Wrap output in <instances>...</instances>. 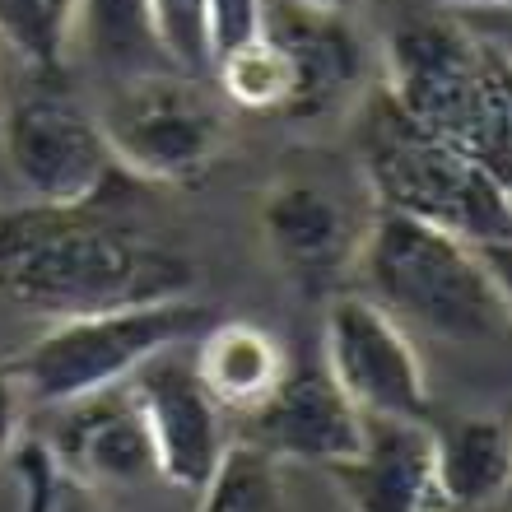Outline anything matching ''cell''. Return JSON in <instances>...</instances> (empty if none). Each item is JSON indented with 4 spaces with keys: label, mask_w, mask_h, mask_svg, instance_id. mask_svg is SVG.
Instances as JSON below:
<instances>
[{
    "label": "cell",
    "mask_w": 512,
    "mask_h": 512,
    "mask_svg": "<svg viewBox=\"0 0 512 512\" xmlns=\"http://www.w3.org/2000/svg\"><path fill=\"white\" fill-rule=\"evenodd\" d=\"M191 294L187 256L98 215V205H38L0 215V298L47 317L112 312Z\"/></svg>",
    "instance_id": "6da1fadb"
},
{
    "label": "cell",
    "mask_w": 512,
    "mask_h": 512,
    "mask_svg": "<svg viewBox=\"0 0 512 512\" xmlns=\"http://www.w3.org/2000/svg\"><path fill=\"white\" fill-rule=\"evenodd\" d=\"M503 256L419 219L373 210L354 270L364 280L359 294L387 308L405 331L415 326L452 345H489L508 336L512 322Z\"/></svg>",
    "instance_id": "7a4b0ae2"
},
{
    "label": "cell",
    "mask_w": 512,
    "mask_h": 512,
    "mask_svg": "<svg viewBox=\"0 0 512 512\" xmlns=\"http://www.w3.org/2000/svg\"><path fill=\"white\" fill-rule=\"evenodd\" d=\"M382 94L419 126L508 177L512 75L503 42L452 14H419L382 42Z\"/></svg>",
    "instance_id": "3957f363"
},
{
    "label": "cell",
    "mask_w": 512,
    "mask_h": 512,
    "mask_svg": "<svg viewBox=\"0 0 512 512\" xmlns=\"http://www.w3.org/2000/svg\"><path fill=\"white\" fill-rule=\"evenodd\" d=\"M359 182L373 210L433 224L489 252H508L512 243L508 177L419 131L382 89L364 98L359 117Z\"/></svg>",
    "instance_id": "277c9868"
},
{
    "label": "cell",
    "mask_w": 512,
    "mask_h": 512,
    "mask_svg": "<svg viewBox=\"0 0 512 512\" xmlns=\"http://www.w3.org/2000/svg\"><path fill=\"white\" fill-rule=\"evenodd\" d=\"M215 317V308L196 303L191 294L56 317L38 340H28L14 359H5V368H10L24 410H52L89 391L122 387L149 354L196 340Z\"/></svg>",
    "instance_id": "5b68a950"
},
{
    "label": "cell",
    "mask_w": 512,
    "mask_h": 512,
    "mask_svg": "<svg viewBox=\"0 0 512 512\" xmlns=\"http://www.w3.org/2000/svg\"><path fill=\"white\" fill-rule=\"evenodd\" d=\"M98 126L126 177L163 187L201 182L229 145L219 98L201 75L182 70H145L117 80Z\"/></svg>",
    "instance_id": "8992f818"
},
{
    "label": "cell",
    "mask_w": 512,
    "mask_h": 512,
    "mask_svg": "<svg viewBox=\"0 0 512 512\" xmlns=\"http://www.w3.org/2000/svg\"><path fill=\"white\" fill-rule=\"evenodd\" d=\"M10 173L38 205H103L122 182L103 126L66 94H28L0 117Z\"/></svg>",
    "instance_id": "52a82bcc"
},
{
    "label": "cell",
    "mask_w": 512,
    "mask_h": 512,
    "mask_svg": "<svg viewBox=\"0 0 512 512\" xmlns=\"http://www.w3.org/2000/svg\"><path fill=\"white\" fill-rule=\"evenodd\" d=\"M322 368L368 419H429V373L415 340L368 294L331 298L322 331Z\"/></svg>",
    "instance_id": "ba28073f"
},
{
    "label": "cell",
    "mask_w": 512,
    "mask_h": 512,
    "mask_svg": "<svg viewBox=\"0 0 512 512\" xmlns=\"http://www.w3.org/2000/svg\"><path fill=\"white\" fill-rule=\"evenodd\" d=\"M373 219L364 182L280 173L256 201V233L266 252L303 284H331L354 270V256Z\"/></svg>",
    "instance_id": "9c48e42d"
},
{
    "label": "cell",
    "mask_w": 512,
    "mask_h": 512,
    "mask_svg": "<svg viewBox=\"0 0 512 512\" xmlns=\"http://www.w3.org/2000/svg\"><path fill=\"white\" fill-rule=\"evenodd\" d=\"M135 396V410L145 419L154 475L177 489H196L215 475L219 457L229 452V415L201 387L191 368V340L149 354L145 364L126 378Z\"/></svg>",
    "instance_id": "30bf717a"
},
{
    "label": "cell",
    "mask_w": 512,
    "mask_h": 512,
    "mask_svg": "<svg viewBox=\"0 0 512 512\" xmlns=\"http://www.w3.org/2000/svg\"><path fill=\"white\" fill-rule=\"evenodd\" d=\"M38 415L47 419V433H38V443L47 447L56 471L70 480H80L98 494L159 480L145 419L135 410V396L126 382L75 396V401L38 410Z\"/></svg>",
    "instance_id": "8fae6325"
},
{
    "label": "cell",
    "mask_w": 512,
    "mask_h": 512,
    "mask_svg": "<svg viewBox=\"0 0 512 512\" xmlns=\"http://www.w3.org/2000/svg\"><path fill=\"white\" fill-rule=\"evenodd\" d=\"M243 438L238 443L266 452L270 461H294V466H317L331 471L364 438V415L354 401L331 382L322 364L284 368L266 401L243 415Z\"/></svg>",
    "instance_id": "7c38bea8"
},
{
    "label": "cell",
    "mask_w": 512,
    "mask_h": 512,
    "mask_svg": "<svg viewBox=\"0 0 512 512\" xmlns=\"http://www.w3.org/2000/svg\"><path fill=\"white\" fill-rule=\"evenodd\" d=\"M261 33L289 56L294 70V103L284 117L312 122L331 117L350 98H364V42L345 14L308 10L298 0H266Z\"/></svg>",
    "instance_id": "4fadbf2b"
},
{
    "label": "cell",
    "mask_w": 512,
    "mask_h": 512,
    "mask_svg": "<svg viewBox=\"0 0 512 512\" xmlns=\"http://www.w3.org/2000/svg\"><path fill=\"white\" fill-rule=\"evenodd\" d=\"M331 485L350 512H447L433 471L429 419H368L354 457L331 466Z\"/></svg>",
    "instance_id": "5bb4252c"
},
{
    "label": "cell",
    "mask_w": 512,
    "mask_h": 512,
    "mask_svg": "<svg viewBox=\"0 0 512 512\" xmlns=\"http://www.w3.org/2000/svg\"><path fill=\"white\" fill-rule=\"evenodd\" d=\"M191 368L224 415H247L275 391V382L284 378L289 364H284L280 340L270 336L266 326L215 317L191 340Z\"/></svg>",
    "instance_id": "9a60e30c"
},
{
    "label": "cell",
    "mask_w": 512,
    "mask_h": 512,
    "mask_svg": "<svg viewBox=\"0 0 512 512\" xmlns=\"http://www.w3.org/2000/svg\"><path fill=\"white\" fill-rule=\"evenodd\" d=\"M433 471L447 512L499 508L512 480V433L503 415H457L433 429Z\"/></svg>",
    "instance_id": "2e32d148"
},
{
    "label": "cell",
    "mask_w": 512,
    "mask_h": 512,
    "mask_svg": "<svg viewBox=\"0 0 512 512\" xmlns=\"http://www.w3.org/2000/svg\"><path fill=\"white\" fill-rule=\"evenodd\" d=\"M84 56L98 70H108L112 80L145 75V70H173L154 38L145 0H75V33Z\"/></svg>",
    "instance_id": "e0dca14e"
},
{
    "label": "cell",
    "mask_w": 512,
    "mask_h": 512,
    "mask_svg": "<svg viewBox=\"0 0 512 512\" xmlns=\"http://www.w3.org/2000/svg\"><path fill=\"white\" fill-rule=\"evenodd\" d=\"M210 80H215V94L224 103H233L238 112H256V117H275V112L284 117L289 103H294L289 56L261 28L252 38L233 42V47L210 56Z\"/></svg>",
    "instance_id": "ac0fdd59"
},
{
    "label": "cell",
    "mask_w": 512,
    "mask_h": 512,
    "mask_svg": "<svg viewBox=\"0 0 512 512\" xmlns=\"http://www.w3.org/2000/svg\"><path fill=\"white\" fill-rule=\"evenodd\" d=\"M196 499H201L196 512H294L284 494L280 461H270L266 452H256L238 438L219 457L215 475L196 489Z\"/></svg>",
    "instance_id": "d6986e66"
},
{
    "label": "cell",
    "mask_w": 512,
    "mask_h": 512,
    "mask_svg": "<svg viewBox=\"0 0 512 512\" xmlns=\"http://www.w3.org/2000/svg\"><path fill=\"white\" fill-rule=\"evenodd\" d=\"M75 0H0V42L28 66L56 70L70 52Z\"/></svg>",
    "instance_id": "ffe728a7"
},
{
    "label": "cell",
    "mask_w": 512,
    "mask_h": 512,
    "mask_svg": "<svg viewBox=\"0 0 512 512\" xmlns=\"http://www.w3.org/2000/svg\"><path fill=\"white\" fill-rule=\"evenodd\" d=\"M5 466H14V480L24 489V512H108L98 489L56 471L38 438H19Z\"/></svg>",
    "instance_id": "44dd1931"
},
{
    "label": "cell",
    "mask_w": 512,
    "mask_h": 512,
    "mask_svg": "<svg viewBox=\"0 0 512 512\" xmlns=\"http://www.w3.org/2000/svg\"><path fill=\"white\" fill-rule=\"evenodd\" d=\"M168 66L182 75H210V38H205V0H145Z\"/></svg>",
    "instance_id": "7402d4cb"
},
{
    "label": "cell",
    "mask_w": 512,
    "mask_h": 512,
    "mask_svg": "<svg viewBox=\"0 0 512 512\" xmlns=\"http://www.w3.org/2000/svg\"><path fill=\"white\" fill-rule=\"evenodd\" d=\"M261 10L266 0H205V38H210V56L233 47V42L252 38L261 28Z\"/></svg>",
    "instance_id": "603a6c76"
},
{
    "label": "cell",
    "mask_w": 512,
    "mask_h": 512,
    "mask_svg": "<svg viewBox=\"0 0 512 512\" xmlns=\"http://www.w3.org/2000/svg\"><path fill=\"white\" fill-rule=\"evenodd\" d=\"M19 419H24V405H19V391H14L10 368L0 364V466L10 461L14 443H19Z\"/></svg>",
    "instance_id": "cb8c5ba5"
},
{
    "label": "cell",
    "mask_w": 512,
    "mask_h": 512,
    "mask_svg": "<svg viewBox=\"0 0 512 512\" xmlns=\"http://www.w3.org/2000/svg\"><path fill=\"white\" fill-rule=\"evenodd\" d=\"M298 5H308V10H322V14H345V19H350L354 10H364L368 0H298Z\"/></svg>",
    "instance_id": "d4e9b609"
},
{
    "label": "cell",
    "mask_w": 512,
    "mask_h": 512,
    "mask_svg": "<svg viewBox=\"0 0 512 512\" xmlns=\"http://www.w3.org/2000/svg\"><path fill=\"white\" fill-rule=\"evenodd\" d=\"M452 10H503L508 0H447Z\"/></svg>",
    "instance_id": "484cf974"
}]
</instances>
